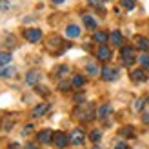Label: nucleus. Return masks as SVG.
Returning <instances> with one entry per match:
<instances>
[{"mask_svg": "<svg viewBox=\"0 0 149 149\" xmlns=\"http://www.w3.org/2000/svg\"><path fill=\"white\" fill-rule=\"evenodd\" d=\"M95 115H96V111L91 104H80V106H77V109H74V116H78L82 122L93 120Z\"/></svg>", "mask_w": 149, "mask_h": 149, "instance_id": "obj_1", "label": "nucleus"}, {"mask_svg": "<svg viewBox=\"0 0 149 149\" xmlns=\"http://www.w3.org/2000/svg\"><path fill=\"white\" fill-rule=\"evenodd\" d=\"M120 55H122V62H124V65H133L136 62V58H135V49L133 47H122L120 49Z\"/></svg>", "mask_w": 149, "mask_h": 149, "instance_id": "obj_2", "label": "nucleus"}, {"mask_svg": "<svg viewBox=\"0 0 149 149\" xmlns=\"http://www.w3.org/2000/svg\"><path fill=\"white\" fill-rule=\"evenodd\" d=\"M24 38L27 42H31V44H36V42L42 40V31L38 27H29V29L24 31Z\"/></svg>", "mask_w": 149, "mask_h": 149, "instance_id": "obj_3", "label": "nucleus"}, {"mask_svg": "<svg viewBox=\"0 0 149 149\" xmlns=\"http://www.w3.org/2000/svg\"><path fill=\"white\" fill-rule=\"evenodd\" d=\"M100 74H102V78H104V80L113 82V80H116V78H118V69L111 68V65H104L102 71H100Z\"/></svg>", "mask_w": 149, "mask_h": 149, "instance_id": "obj_4", "label": "nucleus"}, {"mask_svg": "<svg viewBox=\"0 0 149 149\" xmlns=\"http://www.w3.org/2000/svg\"><path fill=\"white\" fill-rule=\"evenodd\" d=\"M68 142H69V135H65V133L58 131V133H55V135H53V144L58 149H64L65 146H68Z\"/></svg>", "mask_w": 149, "mask_h": 149, "instance_id": "obj_5", "label": "nucleus"}, {"mask_svg": "<svg viewBox=\"0 0 149 149\" xmlns=\"http://www.w3.org/2000/svg\"><path fill=\"white\" fill-rule=\"evenodd\" d=\"M84 131H82L80 127H77V129H74L73 133H71V135H69V142L71 144H74V146H82V144H84Z\"/></svg>", "mask_w": 149, "mask_h": 149, "instance_id": "obj_6", "label": "nucleus"}, {"mask_svg": "<svg viewBox=\"0 0 149 149\" xmlns=\"http://www.w3.org/2000/svg\"><path fill=\"white\" fill-rule=\"evenodd\" d=\"M53 135L55 133L51 129H42L38 135H36V140H38L40 144H49V142H53Z\"/></svg>", "mask_w": 149, "mask_h": 149, "instance_id": "obj_7", "label": "nucleus"}, {"mask_svg": "<svg viewBox=\"0 0 149 149\" xmlns=\"http://www.w3.org/2000/svg\"><path fill=\"white\" fill-rule=\"evenodd\" d=\"M96 58H98V60H102V62L111 60V49L102 44V46L98 47V51H96Z\"/></svg>", "mask_w": 149, "mask_h": 149, "instance_id": "obj_8", "label": "nucleus"}, {"mask_svg": "<svg viewBox=\"0 0 149 149\" xmlns=\"http://www.w3.org/2000/svg\"><path fill=\"white\" fill-rule=\"evenodd\" d=\"M38 82H40V73L33 69V71H29L26 74V84L27 86H38Z\"/></svg>", "mask_w": 149, "mask_h": 149, "instance_id": "obj_9", "label": "nucleus"}, {"mask_svg": "<svg viewBox=\"0 0 149 149\" xmlns=\"http://www.w3.org/2000/svg\"><path fill=\"white\" fill-rule=\"evenodd\" d=\"M111 113H113V107H111L109 104H102V106L98 107V111H96V116H98L100 120H106Z\"/></svg>", "mask_w": 149, "mask_h": 149, "instance_id": "obj_10", "label": "nucleus"}, {"mask_svg": "<svg viewBox=\"0 0 149 149\" xmlns=\"http://www.w3.org/2000/svg\"><path fill=\"white\" fill-rule=\"evenodd\" d=\"M131 80L135 82V84H138V82H146V80H147V73L144 71V68L133 71V73H131Z\"/></svg>", "mask_w": 149, "mask_h": 149, "instance_id": "obj_11", "label": "nucleus"}, {"mask_svg": "<svg viewBox=\"0 0 149 149\" xmlns=\"http://www.w3.org/2000/svg\"><path fill=\"white\" fill-rule=\"evenodd\" d=\"M65 36H68V38H78L80 36V27L77 24H69L65 27Z\"/></svg>", "mask_w": 149, "mask_h": 149, "instance_id": "obj_12", "label": "nucleus"}, {"mask_svg": "<svg viewBox=\"0 0 149 149\" xmlns=\"http://www.w3.org/2000/svg\"><path fill=\"white\" fill-rule=\"evenodd\" d=\"M17 74V69L11 65H0V78H11Z\"/></svg>", "mask_w": 149, "mask_h": 149, "instance_id": "obj_13", "label": "nucleus"}, {"mask_svg": "<svg viewBox=\"0 0 149 149\" xmlns=\"http://www.w3.org/2000/svg\"><path fill=\"white\" fill-rule=\"evenodd\" d=\"M109 40H111V44H113V46H116V47H120L122 44H124V38H122V33H120V31H111V33H109Z\"/></svg>", "mask_w": 149, "mask_h": 149, "instance_id": "obj_14", "label": "nucleus"}, {"mask_svg": "<svg viewBox=\"0 0 149 149\" xmlns=\"http://www.w3.org/2000/svg\"><path fill=\"white\" fill-rule=\"evenodd\" d=\"M47 111H49V104H46V102H44V104H38V106H35V109L31 111V115L36 118V116H42V115H46Z\"/></svg>", "mask_w": 149, "mask_h": 149, "instance_id": "obj_15", "label": "nucleus"}, {"mask_svg": "<svg viewBox=\"0 0 149 149\" xmlns=\"http://www.w3.org/2000/svg\"><path fill=\"white\" fill-rule=\"evenodd\" d=\"M82 20H84V24H86L87 29H95V27H96V18L91 17V15H84V17H82Z\"/></svg>", "mask_w": 149, "mask_h": 149, "instance_id": "obj_16", "label": "nucleus"}, {"mask_svg": "<svg viewBox=\"0 0 149 149\" xmlns=\"http://www.w3.org/2000/svg\"><path fill=\"white\" fill-rule=\"evenodd\" d=\"M107 38H109V33H106V31H96V33L93 35V40L98 42V44L107 42Z\"/></svg>", "mask_w": 149, "mask_h": 149, "instance_id": "obj_17", "label": "nucleus"}, {"mask_svg": "<svg viewBox=\"0 0 149 149\" xmlns=\"http://www.w3.org/2000/svg\"><path fill=\"white\" fill-rule=\"evenodd\" d=\"M86 71H87V74H91V77H96V74L100 73L98 65H96L95 62H87V64H86Z\"/></svg>", "mask_w": 149, "mask_h": 149, "instance_id": "obj_18", "label": "nucleus"}, {"mask_svg": "<svg viewBox=\"0 0 149 149\" xmlns=\"http://www.w3.org/2000/svg\"><path fill=\"white\" fill-rule=\"evenodd\" d=\"M68 73H69V68H68V65H58V68H55V71H53V77L62 78L64 74H68Z\"/></svg>", "mask_w": 149, "mask_h": 149, "instance_id": "obj_19", "label": "nucleus"}, {"mask_svg": "<svg viewBox=\"0 0 149 149\" xmlns=\"http://www.w3.org/2000/svg\"><path fill=\"white\" fill-rule=\"evenodd\" d=\"M84 84H86V78L82 77V74H74L73 80H71V86H73V87H82Z\"/></svg>", "mask_w": 149, "mask_h": 149, "instance_id": "obj_20", "label": "nucleus"}, {"mask_svg": "<svg viewBox=\"0 0 149 149\" xmlns=\"http://www.w3.org/2000/svg\"><path fill=\"white\" fill-rule=\"evenodd\" d=\"M120 136L133 138V136H135V129H133L131 125H125V127H122V129H120Z\"/></svg>", "mask_w": 149, "mask_h": 149, "instance_id": "obj_21", "label": "nucleus"}, {"mask_svg": "<svg viewBox=\"0 0 149 149\" xmlns=\"http://www.w3.org/2000/svg\"><path fill=\"white\" fill-rule=\"evenodd\" d=\"M11 60H13L11 53H6V51H2V53H0V65H9Z\"/></svg>", "mask_w": 149, "mask_h": 149, "instance_id": "obj_22", "label": "nucleus"}, {"mask_svg": "<svg viewBox=\"0 0 149 149\" xmlns=\"http://www.w3.org/2000/svg\"><path fill=\"white\" fill-rule=\"evenodd\" d=\"M136 47L142 49V51H147L149 49V38H144V36H140L136 40Z\"/></svg>", "mask_w": 149, "mask_h": 149, "instance_id": "obj_23", "label": "nucleus"}, {"mask_svg": "<svg viewBox=\"0 0 149 149\" xmlns=\"http://www.w3.org/2000/svg\"><path fill=\"white\" fill-rule=\"evenodd\" d=\"M120 4H122V7H124V9L131 11V9H135V4H136V0H120Z\"/></svg>", "mask_w": 149, "mask_h": 149, "instance_id": "obj_24", "label": "nucleus"}, {"mask_svg": "<svg viewBox=\"0 0 149 149\" xmlns=\"http://www.w3.org/2000/svg\"><path fill=\"white\" fill-rule=\"evenodd\" d=\"M89 138H91V142H100V138H102V133L98 131V129H93L91 133H89Z\"/></svg>", "mask_w": 149, "mask_h": 149, "instance_id": "obj_25", "label": "nucleus"}, {"mask_svg": "<svg viewBox=\"0 0 149 149\" xmlns=\"http://www.w3.org/2000/svg\"><path fill=\"white\" fill-rule=\"evenodd\" d=\"M138 62H140V65H142L144 69H147L149 68V55H140Z\"/></svg>", "mask_w": 149, "mask_h": 149, "instance_id": "obj_26", "label": "nucleus"}, {"mask_svg": "<svg viewBox=\"0 0 149 149\" xmlns=\"http://www.w3.org/2000/svg\"><path fill=\"white\" fill-rule=\"evenodd\" d=\"M9 9H11L9 0H0V11H9Z\"/></svg>", "mask_w": 149, "mask_h": 149, "instance_id": "obj_27", "label": "nucleus"}, {"mask_svg": "<svg viewBox=\"0 0 149 149\" xmlns=\"http://www.w3.org/2000/svg\"><path fill=\"white\" fill-rule=\"evenodd\" d=\"M69 87H73V86L69 84V82H62V80L58 82V89H60V91H68Z\"/></svg>", "mask_w": 149, "mask_h": 149, "instance_id": "obj_28", "label": "nucleus"}, {"mask_svg": "<svg viewBox=\"0 0 149 149\" xmlns=\"http://www.w3.org/2000/svg\"><path fill=\"white\" fill-rule=\"evenodd\" d=\"M144 106H146V98H140V100L135 102V109H136V111H142Z\"/></svg>", "mask_w": 149, "mask_h": 149, "instance_id": "obj_29", "label": "nucleus"}, {"mask_svg": "<svg viewBox=\"0 0 149 149\" xmlns=\"http://www.w3.org/2000/svg\"><path fill=\"white\" fill-rule=\"evenodd\" d=\"M142 122H144V124H147V125H149V111H146V113H144V115H142Z\"/></svg>", "mask_w": 149, "mask_h": 149, "instance_id": "obj_30", "label": "nucleus"}, {"mask_svg": "<svg viewBox=\"0 0 149 149\" xmlns=\"http://www.w3.org/2000/svg\"><path fill=\"white\" fill-rule=\"evenodd\" d=\"M100 2H102V0H89V4H91L93 7H100V6H102Z\"/></svg>", "mask_w": 149, "mask_h": 149, "instance_id": "obj_31", "label": "nucleus"}, {"mask_svg": "<svg viewBox=\"0 0 149 149\" xmlns=\"http://www.w3.org/2000/svg\"><path fill=\"white\" fill-rule=\"evenodd\" d=\"M36 91H38L40 95H47V89L46 87H36Z\"/></svg>", "mask_w": 149, "mask_h": 149, "instance_id": "obj_32", "label": "nucleus"}, {"mask_svg": "<svg viewBox=\"0 0 149 149\" xmlns=\"http://www.w3.org/2000/svg\"><path fill=\"white\" fill-rule=\"evenodd\" d=\"M26 149H38V147H36V144H33V142H29V144L26 146Z\"/></svg>", "mask_w": 149, "mask_h": 149, "instance_id": "obj_33", "label": "nucleus"}, {"mask_svg": "<svg viewBox=\"0 0 149 149\" xmlns=\"http://www.w3.org/2000/svg\"><path fill=\"white\" fill-rule=\"evenodd\" d=\"M115 149H131V147H129V146H125V144H118Z\"/></svg>", "mask_w": 149, "mask_h": 149, "instance_id": "obj_34", "label": "nucleus"}, {"mask_svg": "<svg viewBox=\"0 0 149 149\" xmlns=\"http://www.w3.org/2000/svg\"><path fill=\"white\" fill-rule=\"evenodd\" d=\"M74 100H77V102H82V100H84V95H77V96H74Z\"/></svg>", "mask_w": 149, "mask_h": 149, "instance_id": "obj_35", "label": "nucleus"}, {"mask_svg": "<svg viewBox=\"0 0 149 149\" xmlns=\"http://www.w3.org/2000/svg\"><path fill=\"white\" fill-rule=\"evenodd\" d=\"M9 149H20V146H18V144H11Z\"/></svg>", "mask_w": 149, "mask_h": 149, "instance_id": "obj_36", "label": "nucleus"}, {"mask_svg": "<svg viewBox=\"0 0 149 149\" xmlns=\"http://www.w3.org/2000/svg\"><path fill=\"white\" fill-rule=\"evenodd\" d=\"M51 2H53V4H62L64 0H51Z\"/></svg>", "mask_w": 149, "mask_h": 149, "instance_id": "obj_37", "label": "nucleus"}, {"mask_svg": "<svg viewBox=\"0 0 149 149\" xmlns=\"http://www.w3.org/2000/svg\"><path fill=\"white\" fill-rule=\"evenodd\" d=\"M93 149H100V147H98V146H95V147H93Z\"/></svg>", "mask_w": 149, "mask_h": 149, "instance_id": "obj_38", "label": "nucleus"}]
</instances>
